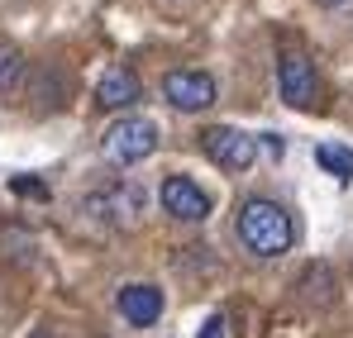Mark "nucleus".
I'll list each match as a JSON object with an SVG mask.
<instances>
[{
    "label": "nucleus",
    "instance_id": "nucleus-1",
    "mask_svg": "<svg viewBox=\"0 0 353 338\" xmlns=\"http://www.w3.org/2000/svg\"><path fill=\"white\" fill-rule=\"evenodd\" d=\"M234 233L253 257H282L296 243V224H292V215H287V205H277L268 196H248L239 205Z\"/></svg>",
    "mask_w": 353,
    "mask_h": 338
},
{
    "label": "nucleus",
    "instance_id": "nucleus-2",
    "mask_svg": "<svg viewBox=\"0 0 353 338\" xmlns=\"http://www.w3.org/2000/svg\"><path fill=\"white\" fill-rule=\"evenodd\" d=\"M101 148H105V158L115 167H134V162H143V158L158 153V124L143 119V114H124V119H115L105 129Z\"/></svg>",
    "mask_w": 353,
    "mask_h": 338
},
{
    "label": "nucleus",
    "instance_id": "nucleus-3",
    "mask_svg": "<svg viewBox=\"0 0 353 338\" xmlns=\"http://www.w3.org/2000/svg\"><path fill=\"white\" fill-rule=\"evenodd\" d=\"M201 148H205V158L215 167H225V171H248L258 162V138L234 129V124H210L201 134Z\"/></svg>",
    "mask_w": 353,
    "mask_h": 338
},
{
    "label": "nucleus",
    "instance_id": "nucleus-4",
    "mask_svg": "<svg viewBox=\"0 0 353 338\" xmlns=\"http://www.w3.org/2000/svg\"><path fill=\"white\" fill-rule=\"evenodd\" d=\"M215 96H220V86H215V76L210 72H196V67H176L163 76V101L181 114H201L215 105Z\"/></svg>",
    "mask_w": 353,
    "mask_h": 338
},
{
    "label": "nucleus",
    "instance_id": "nucleus-5",
    "mask_svg": "<svg viewBox=\"0 0 353 338\" xmlns=\"http://www.w3.org/2000/svg\"><path fill=\"white\" fill-rule=\"evenodd\" d=\"M158 200H163V210H168L172 220H181V224H201V220H210V196H205L191 176H181V171L163 176Z\"/></svg>",
    "mask_w": 353,
    "mask_h": 338
},
{
    "label": "nucleus",
    "instance_id": "nucleus-6",
    "mask_svg": "<svg viewBox=\"0 0 353 338\" xmlns=\"http://www.w3.org/2000/svg\"><path fill=\"white\" fill-rule=\"evenodd\" d=\"M143 205H148V196H143L134 181H119V186H110V191L91 196L81 210L96 215V220H105V224H134V220L143 215Z\"/></svg>",
    "mask_w": 353,
    "mask_h": 338
},
{
    "label": "nucleus",
    "instance_id": "nucleus-7",
    "mask_svg": "<svg viewBox=\"0 0 353 338\" xmlns=\"http://www.w3.org/2000/svg\"><path fill=\"white\" fill-rule=\"evenodd\" d=\"M277 91L292 110H310L315 105V62L301 53H282L277 57Z\"/></svg>",
    "mask_w": 353,
    "mask_h": 338
},
{
    "label": "nucleus",
    "instance_id": "nucleus-8",
    "mask_svg": "<svg viewBox=\"0 0 353 338\" xmlns=\"http://www.w3.org/2000/svg\"><path fill=\"white\" fill-rule=\"evenodd\" d=\"M115 305H119V315H124L134 329H148V324H158V319H163V291H158V286H148V282L119 286Z\"/></svg>",
    "mask_w": 353,
    "mask_h": 338
},
{
    "label": "nucleus",
    "instance_id": "nucleus-9",
    "mask_svg": "<svg viewBox=\"0 0 353 338\" xmlns=\"http://www.w3.org/2000/svg\"><path fill=\"white\" fill-rule=\"evenodd\" d=\"M139 96H143V81H139L134 67H110V72L96 81V105H101V110H129Z\"/></svg>",
    "mask_w": 353,
    "mask_h": 338
},
{
    "label": "nucleus",
    "instance_id": "nucleus-10",
    "mask_svg": "<svg viewBox=\"0 0 353 338\" xmlns=\"http://www.w3.org/2000/svg\"><path fill=\"white\" fill-rule=\"evenodd\" d=\"M315 162L334 181H353V148L349 143H315Z\"/></svg>",
    "mask_w": 353,
    "mask_h": 338
},
{
    "label": "nucleus",
    "instance_id": "nucleus-11",
    "mask_svg": "<svg viewBox=\"0 0 353 338\" xmlns=\"http://www.w3.org/2000/svg\"><path fill=\"white\" fill-rule=\"evenodd\" d=\"M24 72H29V62H24V53H19L14 43H0V96L19 91Z\"/></svg>",
    "mask_w": 353,
    "mask_h": 338
},
{
    "label": "nucleus",
    "instance_id": "nucleus-12",
    "mask_svg": "<svg viewBox=\"0 0 353 338\" xmlns=\"http://www.w3.org/2000/svg\"><path fill=\"white\" fill-rule=\"evenodd\" d=\"M201 338H225V315H210L205 329H201Z\"/></svg>",
    "mask_w": 353,
    "mask_h": 338
},
{
    "label": "nucleus",
    "instance_id": "nucleus-13",
    "mask_svg": "<svg viewBox=\"0 0 353 338\" xmlns=\"http://www.w3.org/2000/svg\"><path fill=\"white\" fill-rule=\"evenodd\" d=\"M14 191H19V196H39V200L48 196V191H43L39 181H24V176H14Z\"/></svg>",
    "mask_w": 353,
    "mask_h": 338
},
{
    "label": "nucleus",
    "instance_id": "nucleus-14",
    "mask_svg": "<svg viewBox=\"0 0 353 338\" xmlns=\"http://www.w3.org/2000/svg\"><path fill=\"white\" fill-rule=\"evenodd\" d=\"M263 148H268L272 158H282V153H287V143H282V134H263Z\"/></svg>",
    "mask_w": 353,
    "mask_h": 338
},
{
    "label": "nucleus",
    "instance_id": "nucleus-15",
    "mask_svg": "<svg viewBox=\"0 0 353 338\" xmlns=\"http://www.w3.org/2000/svg\"><path fill=\"white\" fill-rule=\"evenodd\" d=\"M330 5H344V0H330Z\"/></svg>",
    "mask_w": 353,
    "mask_h": 338
},
{
    "label": "nucleus",
    "instance_id": "nucleus-16",
    "mask_svg": "<svg viewBox=\"0 0 353 338\" xmlns=\"http://www.w3.org/2000/svg\"><path fill=\"white\" fill-rule=\"evenodd\" d=\"M34 338H48V334H34Z\"/></svg>",
    "mask_w": 353,
    "mask_h": 338
}]
</instances>
